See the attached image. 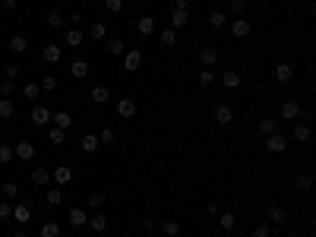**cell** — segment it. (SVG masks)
<instances>
[{"mask_svg": "<svg viewBox=\"0 0 316 237\" xmlns=\"http://www.w3.org/2000/svg\"><path fill=\"white\" fill-rule=\"evenodd\" d=\"M142 66V51L133 48V51H124V70L126 73H136Z\"/></svg>", "mask_w": 316, "mask_h": 237, "instance_id": "cell-1", "label": "cell"}, {"mask_svg": "<svg viewBox=\"0 0 316 237\" xmlns=\"http://www.w3.org/2000/svg\"><path fill=\"white\" fill-rule=\"evenodd\" d=\"M105 51H108L111 57H124V51H126V45H124L121 38H108V45H105Z\"/></svg>", "mask_w": 316, "mask_h": 237, "instance_id": "cell-22", "label": "cell"}, {"mask_svg": "<svg viewBox=\"0 0 316 237\" xmlns=\"http://www.w3.org/2000/svg\"><path fill=\"white\" fill-rule=\"evenodd\" d=\"M16 76H19V66H16V63H6V66H3V79H13V82H16Z\"/></svg>", "mask_w": 316, "mask_h": 237, "instance_id": "cell-47", "label": "cell"}, {"mask_svg": "<svg viewBox=\"0 0 316 237\" xmlns=\"http://www.w3.org/2000/svg\"><path fill=\"white\" fill-rule=\"evenodd\" d=\"M70 76H73V79H85V76H89V63H85V60H73L70 63Z\"/></svg>", "mask_w": 316, "mask_h": 237, "instance_id": "cell-23", "label": "cell"}, {"mask_svg": "<svg viewBox=\"0 0 316 237\" xmlns=\"http://www.w3.org/2000/svg\"><path fill=\"white\" fill-rule=\"evenodd\" d=\"M48 202H51V206H61V202H63V190L61 187H51L48 190Z\"/></svg>", "mask_w": 316, "mask_h": 237, "instance_id": "cell-42", "label": "cell"}, {"mask_svg": "<svg viewBox=\"0 0 316 237\" xmlns=\"http://www.w3.org/2000/svg\"><path fill=\"white\" fill-rule=\"evenodd\" d=\"M89 95H92V101H95V105H108V101H111V92H108L105 86H95Z\"/></svg>", "mask_w": 316, "mask_h": 237, "instance_id": "cell-26", "label": "cell"}, {"mask_svg": "<svg viewBox=\"0 0 316 237\" xmlns=\"http://www.w3.org/2000/svg\"><path fill=\"white\" fill-rule=\"evenodd\" d=\"M190 3H193V0H174V6H181V10H187Z\"/></svg>", "mask_w": 316, "mask_h": 237, "instance_id": "cell-55", "label": "cell"}, {"mask_svg": "<svg viewBox=\"0 0 316 237\" xmlns=\"http://www.w3.org/2000/svg\"><path fill=\"white\" fill-rule=\"evenodd\" d=\"M16 158V152H13V146H0V165H10Z\"/></svg>", "mask_w": 316, "mask_h": 237, "instance_id": "cell-43", "label": "cell"}, {"mask_svg": "<svg viewBox=\"0 0 316 237\" xmlns=\"http://www.w3.org/2000/svg\"><path fill=\"white\" fill-rule=\"evenodd\" d=\"M13 152H16V158H19V162H32V158H35V146H32V142H19Z\"/></svg>", "mask_w": 316, "mask_h": 237, "instance_id": "cell-17", "label": "cell"}, {"mask_svg": "<svg viewBox=\"0 0 316 237\" xmlns=\"http://www.w3.org/2000/svg\"><path fill=\"white\" fill-rule=\"evenodd\" d=\"M38 95H41V86H38V82H25V86H22V98L35 101Z\"/></svg>", "mask_w": 316, "mask_h": 237, "instance_id": "cell-32", "label": "cell"}, {"mask_svg": "<svg viewBox=\"0 0 316 237\" xmlns=\"http://www.w3.org/2000/svg\"><path fill=\"white\" fill-rule=\"evenodd\" d=\"M38 231H41V237H61V225L57 222H41Z\"/></svg>", "mask_w": 316, "mask_h": 237, "instance_id": "cell-30", "label": "cell"}, {"mask_svg": "<svg viewBox=\"0 0 316 237\" xmlns=\"http://www.w3.org/2000/svg\"><path fill=\"white\" fill-rule=\"evenodd\" d=\"M82 41H85L82 29H76V25H70V29H66V35H63V45H70V48H82Z\"/></svg>", "mask_w": 316, "mask_h": 237, "instance_id": "cell-11", "label": "cell"}, {"mask_svg": "<svg viewBox=\"0 0 316 237\" xmlns=\"http://www.w3.org/2000/svg\"><path fill=\"white\" fill-rule=\"evenodd\" d=\"M13 92H16L13 79H0V95H13Z\"/></svg>", "mask_w": 316, "mask_h": 237, "instance_id": "cell-46", "label": "cell"}, {"mask_svg": "<svg viewBox=\"0 0 316 237\" xmlns=\"http://www.w3.org/2000/svg\"><path fill=\"white\" fill-rule=\"evenodd\" d=\"M215 82V73L212 70H199V86H212Z\"/></svg>", "mask_w": 316, "mask_h": 237, "instance_id": "cell-48", "label": "cell"}, {"mask_svg": "<svg viewBox=\"0 0 316 237\" xmlns=\"http://www.w3.org/2000/svg\"><path fill=\"white\" fill-rule=\"evenodd\" d=\"M29 180L35 183V187H48V183H51V171H48V168H32Z\"/></svg>", "mask_w": 316, "mask_h": 237, "instance_id": "cell-12", "label": "cell"}, {"mask_svg": "<svg viewBox=\"0 0 316 237\" xmlns=\"http://www.w3.org/2000/svg\"><path fill=\"white\" fill-rule=\"evenodd\" d=\"M85 222H89V215H85V209L73 206V209H70V225H73V228H82Z\"/></svg>", "mask_w": 316, "mask_h": 237, "instance_id": "cell-24", "label": "cell"}, {"mask_svg": "<svg viewBox=\"0 0 316 237\" xmlns=\"http://www.w3.org/2000/svg\"><path fill=\"white\" fill-rule=\"evenodd\" d=\"M301 117V105L294 98H285L281 101V120H297Z\"/></svg>", "mask_w": 316, "mask_h": 237, "instance_id": "cell-5", "label": "cell"}, {"mask_svg": "<svg viewBox=\"0 0 316 237\" xmlns=\"http://www.w3.org/2000/svg\"><path fill=\"white\" fill-rule=\"evenodd\" d=\"M199 237H209V234H199Z\"/></svg>", "mask_w": 316, "mask_h": 237, "instance_id": "cell-57", "label": "cell"}, {"mask_svg": "<svg viewBox=\"0 0 316 237\" xmlns=\"http://www.w3.org/2000/svg\"><path fill=\"white\" fill-rule=\"evenodd\" d=\"M10 215H13V206L6 199H0V218H10Z\"/></svg>", "mask_w": 316, "mask_h": 237, "instance_id": "cell-52", "label": "cell"}, {"mask_svg": "<svg viewBox=\"0 0 316 237\" xmlns=\"http://www.w3.org/2000/svg\"><path fill=\"white\" fill-rule=\"evenodd\" d=\"M0 10H3V13H13V10H16V0H0Z\"/></svg>", "mask_w": 316, "mask_h": 237, "instance_id": "cell-54", "label": "cell"}, {"mask_svg": "<svg viewBox=\"0 0 316 237\" xmlns=\"http://www.w3.org/2000/svg\"><path fill=\"white\" fill-rule=\"evenodd\" d=\"M275 82L278 86H291L294 82V66L291 63H278L275 66Z\"/></svg>", "mask_w": 316, "mask_h": 237, "instance_id": "cell-3", "label": "cell"}, {"mask_svg": "<svg viewBox=\"0 0 316 237\" xmlns=\"http://www.w3.org/2000/svg\"><path fill=\"white\" fill-rule=\"evenodd\" d=\"M244 10H247V0H231V13L244 16Z\"/></svg>", "mask_w": 316, "mask_h": 237, "instance_id": "cell-51", "label": "cell"}, {"mask_svg": "<svg viewBox=\"0 0 316 237\" xmlns=\"http://www.w3.org/2000/svg\"><path fill=\"white\" fill-rule=\"evenodd\" d=\"M285 218H288L285 206H269V222H272V225H281Z\"/></svg>", "mask_w": 316, "mask_h": 237, "instance_id": "cell-29", "label": "cell"}, {"mask_svg": "<svg viewBox=\"0 0 316 237\" xmlns=\"http://www.w3.org/2000/svg\"><path fill=\"white\" fill-rule=\"evenodd\" d=\"M51 117H54L51 108H45V105H35V108H32V123H35V126H48Z\"/></svg>", "mask_w": 316, "mask_h": 237, "instance_id": "cell-2", "label": "cell"}, {"mask_svg": "<svg viewBox=\"0 0 316 237\" xmlns=\"http://www.w3.org/2000/svg\"><path fill=\"white\" fill-rule=\"evenodd\" d=\"M190 22V10H181V6H174V10H171V29H184V25Z\"/></svg>", "mask_w": 316, "mask_h": 237, "instance_id": "cell-8", "label": "cell"}, {"mask_svg": "<svg viewBox=\"0 0 316 237\" xmlns=\"http://www.w3.org/2000/svg\"><path fill=\"white\" fill-rule=\"evenodd\" d=\"M241 82H244V76L237 70H225V73H221V86H225V89H237Z\"/></svg>", "mask_w": 316, "mask_h": 237, "instance_id": "cell-14", "label": "cell"}, {"mask_svg": "<svg viewBox=\"0 0 316 237\" xmlns=\"http://www.w3.org/2000/svg\"><path fill=\"white\" fill-rule=\"evenodd\" d=\"M215 120H218L221 126H228V123L234 120V111H231L228 105H218V108H215Z\"/></svg>", "mask_w": 316, "mask_h": 237, "instance_id": "cell-21", "label": "cell"}, {"mask_svg": "<svg viewBox=\"0 0 316 237\" xmlns=\"http://www.w3.org/2000/svg\"><path fill=\"white\" fill-rule=\"evenodd\" d=\"M98 146H101V139H98V136H95V133H85V136H82V139H79V149H82V152H85V155H92V152H95V149H98Z\"/></svg>", "mask_w": 316, "mask_h": 237, "instance_id": "cell-15", "label": "cell"}, {"mask_svg": "<svg viewBox=\"0 0 316 237\" xmlns=\"http://www.w3.org/2000/svg\"><path fill=\"white\" fill-rule=\"evenodd\" d=\"M215 60H218V51H215V48H202V51H199V63H202V66H212Z\"/></svg>", "mask_w": 316, "mask_h": 237, "instance_id": "cell-28", "label": "cell"}, {"mask_svg": "<svg viewBox=\"0 0 316 237\" xmlns=\"http://www.w3.org/2000/svg\"><path fill=\"white\" fill-rule=\"evenodd\" d=\"M136 32H139L142 38H149V35H155V19L152 16H142L139 22H136Z\"/></svg>", "mask_w": 316, "mask_h": 237, "instance_id": "cell-16", "label": "cell"}, {"mask_svg": "<svg viewBox=\"0 0 316 237\" xmlns=\"http://www.w3.org/2000/svg\"><path fill=\"white\" fill-rule=\"evenodd\" d=\"M38 86H41V92H54V89H57V76H45Z\"/></svg>", "mask_w": 316, "mask_h": 237, "instance_id": "cell-45", "label": "cell"}, {"mask_svg": "<svg viewBox=\"0 0 316 237\" xmlns=\"http://www.w3.org/2000/svg\"><path fill=\"white\" fill-rule=\"evenodd\" d=\"M266 149L272 152V155H281V152L288 149V139L281 136V133H269V139H266Z\"/></svg>", "mask_w": 316, "mask_h": 237, "instance_id": "cell-6", "label": "cell"}, {"mask_svg": "<svg viewBox=\"0 0 316 237\" xmlns=\"http://www.w3.org/2000/svg\"><path fill=\"white\" fill-rule=\"evenodd\" d=\"M225 22H228V16L225 13H209V25H212V29H225Z\"/></svg>", "mask_w": 316, "mask_h": 237, "instance_id": "cell-39", "label": "cell"}, {"mask_svg": "<svg viewBox=\"0 0 316 237\" xmlns=\"http://www.w3.org/2000/svg\"><path fill=\"white\" fill-rule=\"evenodd\" d=\"M13 237H29V234H25V231H22V228H19V231H16V234H13Z\"/></svg>", "mask_w": 316, "mask_h": 237, "instance_id": "cell-56", "label": "cell"}, {"mask_svg": "<svg viewBox=\"0 0 316 237\" xmlns=\"http://www.w3.org/2000/svg\"><path fill=\"white\" fill-rule=\"evenodd\" d=\"M98 139H101V142H114L117 136H114V130L108 126V130H101V133H98Z\"/></svg>", "mask_w": 316, "mask_h": 237, "instance_id": "cell-53", "label": "cell"}, {"mask_svg": "<svg viewBox=\"0 0 316 237\" xmlns=\"http://www.w3.org/2000/svg\"><path fill=\"white\" fill-rule=\"evenodd\" d=\"M114 111H117V117H126V120H130V117L136 114V101L133 98H117L114 101Z\"/></svg>", "mask_w": 316, "mask_h": 237, "instance_id": "cell-4", "label": "cell"}, {"mask_svg": "<svg viewBox=\"0 0 316 237\" xmlns=\"http://www.w3.org/2000/svg\"><path fill=\"white\" fill-rule=\"evenodd\" d=\"M89 38H92V41L108 38V25H105V22H92V25H89Z\"/></svg>", "mask_w": 316, "mask_h": 237, "instance_id": "cell-25", "label": "cell"}, {"mask_svg": "<svg viewBox=\"0 0 316 237\" xmlns=\"http://www.w3.org/2000/svg\"><path fill=\"white\" fill-rule=\"evenodd\" d=\"M158 41H161V45H168V48H174V45H177V32L168 25V29H161V32H158Z\"/></svg>", "mask_w": 316, "mask_h": 237, "instance_id": "cell-27", "label": "cell"}, {"mask_svg": "<svg viewBox=\"0 0 316 237\" xmlns=\"http://www.w3.org/2000/svg\"><path fill=\"white\" fill-rule=\"evenodd\" d=\"M6 48H10L13 54H25V51H29V38H25V35H13Z\"/></svg>", "mask_w": 316, "mask_h": 237, "instance_id": "cell-20", "label": "cell"}, {"mask_svg": "<svg viewBox=\"0 0 316 237\" xmlns=\"http://www.w3.org/2000/svg\"><path fill=\"white\" fill-rule=\"evenodd\" d=\"M51 180L57 183V187H66V183H73V171L66 165H61V168H54V171H51Z\"/></svg>", "mask_w": 316, "mask_h": 237, "instance_id": "cell-7", "label": "cell"}, {"mask_svg": "<svg viewBox=\"0 0 316 237\" xmlns=\"http://www.w3.org/2000/svg\"><path fill=\"white\" fill-rule=\"evenodd\" d=\"M158 228H161L165 237H181V225H177V222H161Z\"/></svg>", "mask_w": 316, "mask_h": 237, "instance_id": "cell-34", "label": "cell"}, {"mask_svg": "<svg viewBox=\"0 0 316 237\" xmlns=\"http://www.w3.org/2000/svg\"><path fill=\"white\" fill-rule=\"evenodd\" d=\"M259 133H266V136H269V133H278V120H272V117H262V120H259Z\"/></svg>", "mask_w": 316, "mask_h": 237, "instance_id": "cell-38", "label": "cell"}, {"mask_svg": "<svg viewBox=\"0 0 316 237\" xmlns=\"http://www.w3.org/2000/svg\"><path fill=\"white\" fill-rule=\"evenodd\" d=\"M231 35L234 38H247V35H250V19H247V16H237V19L231 22Z\"/></svg>", "mask_w": 316, "mask_h": 237, "instance_id": "cell-10", "label": "cell"}, {"mask_svg": "<svg viewBox=\"0 0 316 237\" xmlns=\"http://www.w3.org/2000/svg\"><path fill=\"white\" fill-rule=\"evenodd\" d=\"M269 234H272L269 222H262V225H256V228H253V237H269Z\"/></svg>", "mask_w": 316, "mask_h": 237, "instance_id": "cell-49", "label": "cell"}, {"mask_svg": "<svg viewBox=\"0 0 316 237\" xmlns=\"http://www.w3.org/2000/svg\"><path fill=\"white\" fill-rule=\"evenodd\" d=\"M45 22L51 25V29H63V22H66V19H63V13H57V10H51V13L45 16Z\"/></svg>", "mask_w": 316, "mask_h": 237, "instance_id": "cell-31", "label": "cell"}, {"mask_svg": "<svg viewBox=\"0 0 316 237\" xmlns=\"http://www.w3.org/2000/svg\"><path fill=\"white\" fill-rule=\"evenodd\" d=\"M310 136H313V133H310V126H307V123H297V120H294V139H297V142H307Z\"/></svg>", "mask_w": 316, "mask_h": 237, "instance_id": "cell-33", "label": "cell"}, {"mask_svg": "<svg viewBox=\"0 0 316 237\" xmlns=\"http://www.w3.org/2000/svg\"><path fill=\"white\" fill-rule=\"evenodd\" d=\"M13 218H16V222H29V218H32V206H29V202H16V206H13Z\"/></svg>", "mask_w": 316, "mask_h": 237, "instance_id": "cell-18", "label": "cell"}, {"mask_svg": "<svg viewBox=\"0 0 316 237\" xmlns=\"http://www.w3.org/2000/svg\"><path fill=\"white\" fill-rule=\"evenodd\" d=\"M0 133H3V130H0Z\"/></svg>", "mask_w": 316, "mask_h": 237, "instance_id": "cell-58", "label": "cell"}, {"mask_svg": "<svg viewBox=\"0 0 316 237\" xmlns=\"http://www.w3.org/2000/svg\"><path fill=\"white\" fill-rule=\"evenodd\" d=\"M0 193H3L6 199H16V196H19V183H16V180H6L3 187H0Z\"/></svg>", "mask_w": 316, "mask_h": 237, "instance_id": "cell-36", "label": "cell"}, {"mask_svg": "<svg viewBox=\"0 0 316 237\" xmlns=\"http://www.w3.org/2000/svg\"><path fill=\"white\" fill-rule=\"evenodd\" d=\"M85 206H89V209H95V212H98V209L105 206V196H101V193H92V196H85Z\"/></svg>", "mask_w": 316, "mask_h": 237, "instance_id": "cell-40", "label": "cell"}, {"mask_svg": "<svg viewBox=\"0 0 316 237\" xmlns=\"http://www.w3.org/2000/svg\"><path fill=\"white\" fill-rule=\"evenodd\" d=\"M51 123L57 126V130H63V133H70V126H73V117H70V111H57L54 117H51Z\"/></svg>", "mask_w": 316, "mask_h": 237, "instance_id": "cell-13", "label": "cell"}, {"mask_svg": "<svg viewBox=\"0 0 316 237\" xmlns=\"http://www.w3.org/2000/svg\"><path fill=\"white\" fill-rule=\"evenodd\" d=\"M16 114V105L10 98H0V117H13Z\"/></svg>", "mask_w": 316, "mask_h": 237, "instance_id": "cell-41", "label": "cell"}, {"mask_svg": "<svg viewBox=\"0 0 316 237\" xmlns=\"http://www.w3.org/2000/svg\"><path fill=\"white\" fill-rule=\"evenodd\" d=\"M61 57H63L61 45H45V51H41V60L45 63H61Z\"/></svg>", "mask_w": 316, "mask_h": 237, "instance_id": "cell-9", "label": "cell"}, {"mask_svg": "<svg viewBox=\"0 0 316 237\" xmlns=\"http://www.w3.org/2000/svg\"><path fill=\"white\" fill-rule=\"evenodd\" d=\"M85 225H89V228H92V231H95V234H105V231H108V218L101 215V212H95V215H92V218H89V222H85Z\"/></svg>", "mask_w": 316, "mask_h": 237, "instance_id": "cell-19", "label": "cell"}, {"mask_svg": "<svg viewBox=\"0 0 316 237\" xmlns=\"http://www.w3.org/2000/svg\"><path fill=\"white\" fill-rule=\"evenodd\" d=\"M105 6H108V13H121L124 10V0H105Z\"/></svg>", "mask_w": 316, "mask_h": 237, "instance_id": "cell-50", "label": "cell"}, {"mask_svg": "<svg viewBox=\"0 0 316 237\" xmlns=\"http://www.w3.org/2000/svg\"><path fill=\"white\" fill-rule=\"evenodd\" d=\"M297 190L310 193V190H313V177H310V174H301V177H297Z\"/></svg>", "mask_w": 316, "mask_h": 237, "instance_id": "cell-44", "label": "cell"}, {"mask_svg": "<svg viewBox=\"0 0 316 237\" xmlns=\"http://www.w3.org/2000/svg\"><path fill=\"white\" fill-rule=\"evenodd\" d=\"M218 225L225 228V231H234V225H237V218L231 212H218Z\"/></svg>", "mask_w": 316, "mask_h": 237, "instance_id": "cell-37", "label": "cell"}, {"mask_svg": "<svg viewBox=\"0 0 316 237\" xmlns=\"http://www.w3.org/2000/svg\"><path fill=\"white\" fill-rule=\"evenodd\" d=\"M48 139H51V146H63V142H66V133L57 130V126H51V130H48Z\"/></svg>", "mask_w": 316, "mask_h": 237, "instance_id": "cell-35", "label": "cell"}]
</instances>
